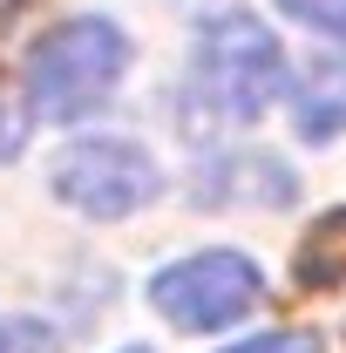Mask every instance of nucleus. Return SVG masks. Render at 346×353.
Listing matches in <instances>:
<instances>
[{"label":"nucleus","mask_w":346,"mask_h":353,"mask_svg":"<svg viewBox=\"0 0 346 353\" xmlns=\"http://www.w3.org/2000/svg\"><path fill=\"white\" fill-rule=\"evenodd\" d=\"M190 82L224 123H258L285 88V48L258 14H217L197 28Z\"/></svg>","instance_id":"2"},{"label":"nucleus","mask_w":346,"mask_h":353,"mask_svg":"<svg viewBox=\"0 0 346 353\" xmlns=\"http://www.w3.org/2000/svg\"><path fill=\"white\" fill-rule=\"evenodd\" d=\"M123 68H130V41L116 21L102 14L54 21L28 54V102L41 123H82L123 88Z\"/></svg>","instance_id":"1"},{"label":"nucleus","mask_w":346,"mask_h":353,"mask_svg":"<svg viewBox=\"0 0 346 353\" xmlns=\"http://www.w3.org/2000/svg\"><path fill=\"white\" fill-rule=\"evenodd\" d=\"M258 292H265V279L245 252H190V259L163 265L150 279V306L183 333H217V326L245 319L258 306Z\"/></svg>","instance_id":"4"},{"label":"nucleus","mask_w":346,"mask_h":353,"mask_svg":"<svg viewBox=\"0 0 346 353\" xmlns=\"http://www.w3.org/2000/svg\"><path fill=\"white\" fill-rule=\"evenodd\" d=\"M21 143H28V123H21V109L0 95V163H7V157H21Z\"/></svg>","instance_id":"8"},{"label":"nucleus","mask_w":346,"mask_h":353,"mask_svg":"<svg viewBox=\"0 0 346 353\" xmlns=\"http://www.w3.org/2000/svg\"><path fill=\"white\" fill-rule=\"evenodd\" d=\"M21 340H28L21 326H0V353H21Z\"/></svg>","instance_id":"9"},{"label":"nucleus","mask_w":346,"mask_h":353,"mask_svg":"<svg viewBox=\"0 0 346 353\" xmlns=\"http://www.w3.org/2000/svg\"><path fill=\"white\" fill-rule=\"evenodd\" d=\"M156 190H163V170L130 136H82L54 157V197L75 204L82 218H130L143 204H156Z\"/></svg>","instance_id":"3"},{"label":"nucleus","mask_w":346,"mask_h":353,"mask_svg":"<svg viewBox=\"0 0 346 353\" xmlns=\"http://www.w3.org/2000/svg\"><path fill=\"white\" fill-rule=\"evenodd\" d=\"M292 130L305 143H333L346 130V54H326V61L299 68V82H292Z\"/></svg>","instance_id":"5"},{"label":"nucleus","mask_w":346,"mask_h":353,"mask_svg":"<svg viewBox=\"0 0 346 353\" xmlns=\"http://www.w3.org/2000/svg\"><path fill=\"white\" fill-rule=\"evenodd\" d=\"M224 353H319V340L312 333H258V340H238Z\"/></svg>","instance_id":"7"},{"label":"nucleus","mask_w":346,"mask_h":353,"mask_svg":"<svg viewBox=\"0 0 346 353\" xmlns=\"http://www.w3.org/2000/svg\"><path fill=\"white\" fill-rule=\"evenodd\" d=\"M278 14H292L299 28H312V34H333V41H346V0H272Z\"/></svg>","instance_id":"6"},{"label":"nucleus","mask_w":346,"mask_h":353,"mask_svg":"<svg viewBox=\"0 0 346 353\" xmlns=\"http://www.w3.org/2000/svg\"><path fill=\"white\" fill-rule=\"evenodd\" d=\"M130 353H150V347H130Z\"/></svg>","instance_id":"10"}]
</instances>
